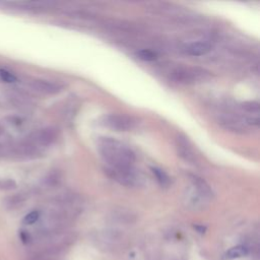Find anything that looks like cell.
<instances>
[{
	"label": "cell",
	"instance_id": "obj_1",
	"mask_svg": "<svg viewBox=\"0 0 260 260\" xmlns=\"http://www.w3.org/2000/svg\"><path fill=\"white\" fill-rule=\"evenodd\" d=\"M98 150L110 168L133 167L135 155L132 149L115 138L101 137L98 140Z\"/></svg>",
	"mask_w": 260,
	"mask_h": 260
},
{
	"label": "cell",
	"instance_id": "obj_2",
	"mask_svg": "<svg viewBox=\"0 0 260 260\" xmlns=\"http://www.w3.org/2000/svg\"><path fill=\"white\" fill-rule=\"evenodd\" d=\"M172 77L179 83L192 84L208 80L210 72L199 67H179L173 71Z\"/></svg>",
	"mask_w": 260,
	"mask_h": 260
},
{
	"label": "cell",
	"instance_id": "obj_3",
	"mask_svg": "<svg viewBox=\"0 0 260 260\" xmlns=\"http://www.w3.org/2000/svg\"><path fill=\"white\" fill-rule=\"evenodd\" d=\"M107 172L114 180L127 187H134L138 185L140 181V177L133 169V167L121 169L109 168L107 169Z\"/></svg>",
	"mask_w": 260,
	"mask_h": 260
},
{
	"label": "cell",
	"instance_id": "obj_4",
	"mask_svg": "<svg viewBox=\"0 0 260 260\" xmlns=\"http://www.w3.org/2000/svg\"><path fill=\"white\" fill-rule=\"evenodd\" d=\"M103 124L116 131H129L134 128L136 121L133 117L124 114H111L104 117Z\"/></svg>",
	"mask_w": 260,
	"mask_h": 260
},
{
	"label": "cell",
	"instance_id": "obj_5",
	"mask_svg": "<svg viewBox=\"0 0 260 260\" xmlns=\"http://www.w3.org/2000/svg\"><path fill=\"white\" fill-rule=\"evenodd\" d=\"M58 137L57 129L53 127H46L43 129H39L34 133H32L29 137V142L34 145L37 148L46 147L55 143Z\"/></svg>",
	"mask_w": 260,
	"mask_h": 260
},
{
	"label": "cell",
	"instance_id": "obj_6",
	"mask_svg": "<svg viewBox=\"0 0 260 260\" xmlns=\"http://www.w3.org/2000/svg\"><path fill=\"white\" fill-rule=\"evenodd\" d=\"M177 150L179 156L184 161L188 162L189 164H196V155H195L191 144L186 136L179 135L177 137Z\"/></svg>",
	"mask_w": 260,
	"mask_h": 260
},
{
	"label": "cell",
	"instance_id": "obj_7",
	"mask_svg": "<svg viewBox=\"0 0 260 260\" xmlns=\"http://www.w3.org/2000/svg\"><path fill=\"white\" fill-rule=\"evenodd\" d=\"M30 85L35 91L46 95L57 94L62 90V86H60L59 84L45 80H34L31 81Z\"/></svg>",
	"mask_w": 260,
	"mask_h": 260
},
{
	"label": "cell",
	"instance_id": "obj_8",
	"mask_svg": "<svg viewBox=\"0 0 260 260\" xmlns=\"http://www.w3.org/2000/svg\"><path fill=\"white\" fill-rule=\"evenodd\" d=\"M219 124L223 128L237 133H243L245 130H247L244 122L238 120L234 117H222L219 119Z\"/></svg>",
	"mask_w": 260,
	"mask_h": 260
},
{
	"label": "cell",
	"instance_id": "obj_9",
	"mask_svg": "<svg viewBox=\"0 0 260 260\" xmlns=\"http://www.w3.org/2000/svg\"><path fill=\"white\" fill-rule=\"evenodd\" d=\"M190 180L192 182V185L195 188L201 196L204 198L210 199L212 196V191L210 187L209 184L205 182L202 178L196 176V175H190Z\"/></svg>",
	"mask_w": 260,
	"mask_h": 260
},
{
	"label": "cell",
	"instance_id": "obj_10",
	"mask_svg": "<svg viewBox=\"0 0 260 260\" xmlns=\"http://www.w3.org/2000/svg\"><path fill=\"white\" fill-rule=\"evenodd\" d=\"M211 46L207 42H195L186 48V53L190 56H201L209 53Z\"/></svg>",
	"mask_w": 260,
	"mask_h": 260
},
{
	"label": "cell",
	"instance_id": "obj_11",
	"mask_svg": "<svg viewBox=\"0 0 260 260\" xmlns=\"http://www.w3.org/2000/svg\"><path fill=\"white\" fill-rule=\"evenodd\" d=\"M249 254L248 248L245 246H236L231 249H229L225 254V258L228 260H232V259H238V258H242L245 257Z\"/></svg>",
	"mask_w": 260,
	"mask_h": 260
},
{
	"label": "cell",
	"instance_id": "obj_12",
	"mask_svg": "<svg viewBox=\"0 0 260 260\" xmlns=\"http://www.w3.org/2000/svg\"><path fill=\"white\" fill-rule=\"evenodd\" d=\"M151 172H153L154 176L157 178L158 182L161 184L162 186H167L170 183V178L166 174L165 171H162L160 168H151Z\"/></svg>",
	"mask_w": 260,
	"mask_h": 260
},
{
	"label": "cell",
	"instance_id": "obj_13",
	"mask_svg": "<svg viewBox=\"0 0 260 260\" xmlns=\"http://www.w3.org/2000/svg\"><path fill=\"white\" fill-rule=\"evenodd\" d=\"M24 201V196L21 194H15V195H12V196L9 197H6L4 199V205L6 208H10V209H14L16 207H17V205H19L21 202Z\"/></svg>",
	"mask_w": 260,
	"mask_h": 260
},
{
	"label": "cell",
	"instance_id": "obj_14",
	"mask_svg": "<svg viewBox=\"0 0 260 260\" xmlns=\"http://www.w3.org/2000/svg\"><path fill=\"white\" fill-rule=\"evenodd\" d=\"M16 182L10 178H0V191H10L16 188Z\"/></svg>",
	"mask_w": 260,
	"mask_h": 260
},
{
	"label": "cell",
	"instance_id": "obj_15",
	"mask_svg": "<svg viewBox=\"0 0 260 260\" xmlns=\"http://www.w3.org/2000/svg\"><path fill=\"white\" fill-rule=\"evenodd\" d=\"M136 56L144 61H154L158 58V55L155 52L147 49H143L136 52Z\"/></svg>",
	"mask_w": 260,
	"mask_h": 260
},
{
	"label": "cell",
	"instance_id": "obj_16",
	"mask_svg": "<svg viewBox=\"0 0 260 260\" xmlns=\"http://www.w3.org/2000/svg\"><path fill=\"white\" fill-rule=\"evenodd\" d=\"M39 218H40V212L38 211H32L25 216L23 223L25 225H32L39 220Z\"/></svg>",
	"mask_w": 260,
	"mask_h": 260
},
{
	"label": "cell",
	"instance_id": "obj_17",
	"mask_svg": "<svg viewBox=\"0 0 260 260\" xmlns=\"http://www.w3.org/2000/svg\"><path fill=\"white\" fill-rule=\"evenodd\" d=\"M0 79H1L5 82H8V83H13V82L16 81V75L6 69H0Z\"/></svg>",
	"mask_w": 260,
	"mask_h": 260
},
{
	"label": "cell",
	"instance_id": "obj_18",
	"mask_svg": "<svg viewBox=\"0 0 260 260\" xmlns=\"http://www.w3.org/2000/svg\"><path fill=\"white\" fill-rule=\"evenodd\" d=\"M242 108L249 113L259 112V104L257 102H245L242 104Z\"/></svg>",
	"mask_w": 260,
	"mask_h": 260
},
{
	"label": "cell",
	"instance_id": "obj_19",
	"mask_svg": "<svg viewBox=\"0 0 260 260\" xmlns=\"http://www.w3.org/2000/svg\"><path fill=\"white\" fill-rule=\"evenodd\" d=\"M195 229H196L198 231V233L200 234H204L205 231H207V228L205 227H202V226H194Z\"/></svg>",
	"mask_w": 260,
	"mask_h": 260
},
{
	"label": "cell",
	"instance_id": "obj_20",
	"mask_svg": "<svg viewBox=\"0 0 260 260\" xmlns=\"http://www.w3.org/2000/svg\"><path fill=\"white\" fill-rule=\"evenodd\" d=\"M20 237H21V240H23L24 243H27L28 240H29V235L25 232H21L20 233Z\"/></svg>",
	"mask_w": 260,
	"mask_h": 260
}]
</instances>
